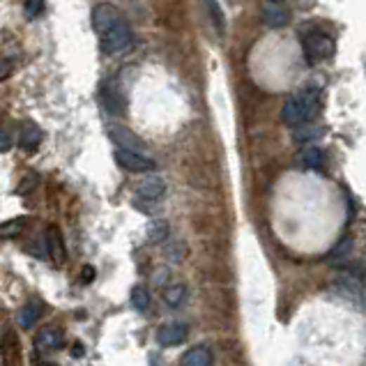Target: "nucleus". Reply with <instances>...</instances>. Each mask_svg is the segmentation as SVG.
<instances>
[{
  "instance_id": "f257e3e1",
  "label": "nucleus",
  "mask_w": 366,
  "mask_h": 366,
  "mask_svg": "<svg viewBox=\"0 0 366 366\" xmlns=\"http://www.w3.org/2000/svg\"><path fill=\"white\" fill-rule=\"evenodd\" d=\"M320 106V95L315 90H302L288 99L281 109V120H284L288 127H304L306 122L315 118Z\"/></svg>"
},
{
  "instance_id": "f03ea898",
  "label": "nucleus",
  "mask_w": 366,
  "mask_h": 366,
  "mask_svg": "<svg viewBox=\"0 0 366 366\" xmlns=\"http://www.w3.org/2000/svg\"><path fill=\"white\" fill-rule=\"evenodd\" d=\"M302 48H304L306 63L318 65L334 53V41H332L327 35H322V32L313 30V32H306V35L302 37Z\"/></svg>"
},
{
  "instance_id": "7ed1b4c3",
  "label": "nucleus",
  "mask_w": 366,
  "mask_h": 366,
  "mask_svg": "<svg viewBox=\"0 0 366 366\" xmlns=\"http://www.w3.org/2000/svg\"><path fill=\"white\" fill-rule=\"evenodd\" d=\"M102 39V48L106 53H118V51H124L129 44H131V28L127 21H118L113 28H109L104 32V35H99Z\"/></svg>"
},
{
  "instance_id": "20e7f679",
  "label": "nucleus",
  "mask_w": 366,
  "mask_h": 366,
  "mask_svg": "<svg viewBox=\"0 0 366 366\" xmlns=\"http://www.w3.org/2000/svg\"><path fill=\"white\" fill-rule=\"evenodd\" d=\"M63 346H65V332H63V327L53 325V322L51 325H44L35 334V348L44 355L60 351Z\"/></svg>"
},
{
  "instance_id": "39448f33",
  "label": "nucleus",
  "mask_w": 366,
  "mask_h": 366,
  "mask_svg": "<svg viewBox=\"0 0 366 366\" xmlns=\"http://www.w3.org/2000/svg\"><path fill=\"white\" fill-rule=\"evenodd\" d=\"M0 357H3V366H21L23 364L21 341L12 327H7L3 332V339H0Z\"/></svg>"
},
{
  "instance_id": "423d86ee",
  "label": "nucleus",
  "mask_w": 366,
  "mask_h": 366,
  "mask_svg": "<svg viewBox=\"0 0 366 366\" xmlns=\"http://www.w3.org/2000/svg\"><path fill=\"white\" fill-rule=\"evenodd\" d=\"M115 162L120 164V169L129 173H148L157 169L155 159L143 157L140 152H129V150H115Z\"/></svg>"
},
{
  "instance_id": "0eeeda50",
  "label": "nucleus",
  "mask_w": 366,
  "mask_h": 366,
  "mask_svg": "<svg viewBox=\"0 0 366 366\" xmlns=\"http://www.w3.org/2000/svg\"><path fill=\"white\" fill-rule=\"evenodd\" d=\"M109 136L115 145H120V150H129V152L145 150V140L134 134L129 127H124V124H109Z\"/></svg>"
},
{
  "instance_id": "6e6552de",
  "label": "nucleus",
  "mask_w": 366,
  "mask_h": 366,
  "mask_svg": "<svg viewBox=\"0 0 366 366\" xmlns=\"http://www.w3.org/2000/svg\"><path fill=\"white\" fill-rule=\"evenodd\" d=\"M124 16L118 7H113L111 3H99L93 10V26L97 30V35H104L106 30L113 28L115 23L122 21Z\"/></svg>"
},
{
  "instance_id": "1a4fd4ad",
  "label": "nucleus",
  "mask_w": 366,
  "mask_h": 366,
  "mask_svg": "<svg viewBox=\"0 0 366 366\" xmlns=\"http://www.w3.org/2000/svg\"><path fill=\"white\" fill-rule=\"evenodd\" d=\"M46 254L51 256V261L63 265L65 261H67V249H65V242H63V233L60 228L55 226V223H51V226L46 228Z\"/></svg>"
},
{
  "instance_id": "9d476101",
  "label": "nucleus",
  "mask_w": 366,
  "mask_h": 366,
  "mask_svg": "<svg viewBox=\"0 0 366 366\" xmlns=\"http://www.w3.org/2000/svg\"><path fill=\"white\" fill-rule=\"evenodd\" d=\"M187 334H189L187 325H182V322H169V325H162L159 332H157V341H159V346L164 348H173V346L185 344Z\"/></svg>"
},
{
  "instance_id": "9b49d317",
  "label": "nucleus",
  "mask_w": 366,
  "mask_h": 366,
  "mask_svg": "<svg viewBox=\"0 0 366 366\" xmlns=\"http://www.w3.org/2000/svg\"><path fill=\"white\" fill-rule=\"evenodd\" d=\"M44 311V302L39 297H32L28 299L26 304L19 309V315H16V322L21 325V329H30L35 322L39 320V313Z\"/></svg>"
},
{
  "instance_id": "f8f14e48",
  "label": "nucleus",
  "mask_w": 366,
  "mask_h": 366,
  "mask_svg": "<svg viewBox=\"0 0 366 366\" xmlns=\"http://www.w3.org/2000/svg\"><path fill=\"white\" fill-rule=\"evenodd\" d=\"M263 21H265V26H270V28H286L290 23V12L286 10V7L265 3V7H263Z\"/></svg>"
},
{
  "instance_id": "ddd939ff",
  "label": "nucleus",
  "mask_w": 366,
  "mask_h": 366,
  "mask_svg": "<svg viewBox=\"0 0 366 366\" xmlns=\"http://www.w3.org/2000/svg\"><path fill=\"white\" fill-rule=\"evenodd\" d=\"M164 191H166L164 180L157 178V176H150L145 180H140L138 187H136V194L140 198H145V201H157V198L164 196Z\"/></svg>"
},
{
  "instance_id": "4468645a",
  "label": "nucleus",
  "mask_w": 366,
  "mask_h": 366,
  "mask_svg": "<svg viewBox=\"0 0 366 366\" xmlns=\"http://www.w3.org/2000/svg\"><path fill=\"white\" fill-rule=\"evenodd\" d=\"M182 366H212V351L207 346H194L180 360Z\"/></svg>"
},
{
  "instance_id": "2eb2a0df",
  "label": "nucleus",
  "mask_w": 366,
  "mask_h": 366,
  "mask_svg": "<svg viewBox=\"0 0 366 366\" xmlns=\"http://www.w3.org/2000/svg\"><path fill=\"white\" fill-rule=\"evenodd\" d=\"M39 143H41V129L37 127V124L26 122L19 131V145L23 150H28V152H32Z\"/></svg>"
},
{
  "instance_id": "dca6fc26",
  "label": "nucleus",
  "mask_w": 366,
  "mask_h": 366,
  "mask_svg": "<svg viewBox=\"0 0 366 366\" xmlns=\"http://www.w3.org/2000/svg\"><path fill=\"white\" fill-rule=\"evenodd\" d=\"M299 162H302L306 169H322L325 166V152L318 148V145H309L306 150H302V155H299Z\"/></svg>"
},
{
  "instance_id": "f3484780",
  "label": "nucleus",
  "mask_w": 366,
  "mask_h": 366,
  "mask_svg": "<svg viewBox=\"0 0 366 366\" xmlns=\"http://www.w3.org/2000/svg\"><path fill=\"white\" fill-rule=\"evenodd\" d=\"M169 233H171L169 221H164V219L152 221V223H150V228H148V240H150V244H159V242H164V240L169 237Z\"/></svg>"
},
{
  "instance_id": "a211bd4d",
  "label": "nucleus",
  "mask_w": 366,
  "mask_h": 366,
  "mask_svg": "<svg viewBox=\"0 0 366 366\" xmlns=\"http://www.w3.org/2000/svg\"><path fill=\"white\" fill-rule=\"evenodd\" d=\"M203 5H205L207 14H210V21L214 23V30L221 35V32L226 30V21H223V12H221V7L217 5V0H203Z\"/></svg>"
},
{
  "instance_id": "6ab92c4d",
  "label": "nucleus",
  "mask_w": 366,
  "mask_h": 366,
  "mask_svg": "<svg viewBox=\"0 0 366 366\" xmlns=\"http://www.w3.org/2000/svg\"><path fill=\"white\" fill-rule=\"evenodd\" d=\"M104 102L113 113H124V97H120L118 88H104Z\"/></svg>"
},
{
  "instance_id": "aec40b11",
  "label": "nucleus",
  "mask_w": 366,
  "mask_h": 366,
  "mask_svg": "<svg viewBox=\"0 0 366 366\" xmlns=\"http://www.w3.org/2000/svg\"><path fill=\"white\" fill-rule=\"evenodd\" d=\"M185 297H187V288L178 284V286H169L166 288V293H164V299H166V304L173 306V309H178V306L185 302Z\"/></svg>"
},
{
  "instance_id": "412c9836",
  "label": "nucleus",
  "mask_w": 366,
  "mask_h": 366,
  "mask_svg": "<svg viewBox=\"0 0 366 366\" xmlns=\"http://www.w3.org/2000/svg\"><path fill=\"white\" fill-rule=\"evenodd\" d=\"M131 306H134L136 311H145L150 306V290L145 286L131 288Z\"/></svg>"
},
{
  "instance_id": "4be33fe9",
  "label": "nucleus",
  "mask_w": 366,
  "mask_h": 366,
  "mask_svg": "<svg viewBox=\"0 0 366 366\" xmlns=\"http://www.w3.org/2000/svg\"><path fill=\"white\" fill-rule=\"evenodd\" d=\"M28 217H19V219H12V221H5L0 223V237H14L26 228Z\"/></svg>"
},
{
  "instance_id": "5701e85b",
  "label": "nucleus",
  "mask_w": 366,
  "mask_h": 366,
  "mask_svg": "<svg viewBox=\"0 0 366 366\" xmlns=\"http://www.w3.org/2000/svg\"><path fill=\"white\" fill-rule=\"evenodd\" d=\"M23 10H26L28 19H37L44 12V0H23Z\"/></svg>"
},
{
  "instance_id": "b1692460",
  "label": "nucleus",
  "mask_w": 366,
  "mask_h": 366,
  "mask_svg": "<svg viewBox=\"0 0 366 366\" xmlns=\"http://www.w3.org/2000/svg\"><path fill=\"white\" fill-rule=\"evenodd\" d=\"M351 249H353V237H351V235H346V237L341 240V242L336 244V249H332V254H329V261H336V258L346 256L348 251H351Z\"/></svg>"
},
{
  "instance_id": "393cba45",
  "label": "nucleus",
  "mask_w": 366,
  "mask_h": 366,
  "mask_svg": "<svg viewBox=\"0 0 366 366\" xmlns=\"http://www.w3.org/2000/svg\"><path fill=\"white\" fill-rule=\"evenodd\" d=\"M322 131H325L322 127H318V129H315V127H306V129H304V127H297L295 140H299V143H304V140H311V138H315V136H320Z\"/></svg>"
},
{
  "instance_id": "a878e982",
  "label": "nucleus",
  "mask_w": 366,
  "mask_h": 366,
  "mask_svg": "<svg viewBox=\"0 0 366 366\" xmlns=\"http://www.w3.org/2000/svg\"><path fill=\"white\" fill-rule=\"evenodd\" d=\"M12 143H14V140H12V134H10V131H7V129L0 127V152H10V150H12Z\"/></svg>"
},
{
  "instance_id": "bb28decb",
  "label": "nucleus",
  "mask_w": 366,
  "mask_h": 366,
  "mask_svg": "<svg viewBox=\"0 0 366 366\" xmlns=\"http://www.w3.org/2000/svg\"><path fill=\"white\" fill-rule=\"evenodd\" d=\"M12 72H14L12 60H0V81H5Z\"/></svg>"
},
{
  "instance_id": "cd10ccee",
  "label": "nucleus",
  "mask_w": 366,
  "mask_h": 366,
  "mask_svg": "<svg viewBox=\"0 0 366 366\" xmlns=\"http://www.w3.org/2000/svg\"><path fill=\"white\" fill-rule=\"evenodd\" d=\"M95 277H97V272H95L93 265H86V268L81 270V279L86 281V284H90V281H93Z\"/></svg>"
},
{
  "instance_id": "c85d7f7f",
  "label": "nucleus",
  "mask_w": 366,
  "mask_h": 366,
  "mask_svg": "<svg viewBox=\"0 0 366 366\" xmlns=\"http://www.w3.org/2000/svg\"><path fill=\"white\" fill-rule=\"evenodd\" d=\"M35 182H37L35 176H30L26 182H21V185H19V194H28V191L32 189V185H35Z\"/></svg>"
},
{
  "instance_id": "c756f323",
  "label": "nucleus",
  "mask_w": 366,
  "mask_h": 366,
  "mask_svg": "<svg viewBox=\"0 0 366 366\" xmlns=\"http://www.w3.org/2000/svg\"><path fill=\"white\" fill-rule=\"evenodd\" d=\"M72 357H83V346L81 344H74L72 346Z\"/></svg>"
},
{
  "instance_id": "7c9ffc66",
  "label": "nucleus",
  "mask_w": 366,
  "mask_h": 366,
  "mask_svg": "<svg viewBox=\"0 0 366 366\" xmlns=\"http://www.w3.org/2000/svg\"><path fill=\"white\" fill-rule=\"evenodd\" d=\"M37 366H58V364H51V362H39Z\"/></svg>"
},
{
  "instance_id": "2f4dec72",
  "label": "nucleus",
  "mask_w": 366,
  "mask_h": 366,
  "mask_svg": "<svg viewBox=\"0 0 366 366\" xmlns=\"http://www.w3.org/2000/svg\"><path fill=\"white\" fill-rule=\"evenodd\" d=\"M265 3H272V5H279L281 0H265Z\"/></svg>"
}]
</instances>
